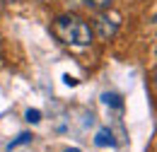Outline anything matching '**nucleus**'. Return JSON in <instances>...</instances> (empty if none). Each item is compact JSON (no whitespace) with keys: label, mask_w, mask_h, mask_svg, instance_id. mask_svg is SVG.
<instances>
[{"label":"nucleus","mask_w":157,"mask_h":152,"mask_svg":"<svg viewBox=\"0 0 157 152\" xmlns=\"http://www.w3.org/2000/svg\"><path fill=\"white\" fill-rule=\"evenodd\" d=\"M65 82H68V85H78V80H75V77H70V75H65Z\"/></svg>","instance_id":"6e6552de"},{"label":"nucleus","mask_w":157,"mask_h":152,"mask_svg":"<svg viewBox=\"0 0 157 152\" xmlns=\"http://www.w3.org/2000/svg\"><path fill=\"white\" fill-rule=\"evenodd\" d=\"M65 152H82V150H78V147H68Z\"/></svg>","instance_id":"1a4fd4ad"},{"label":"nucleus","mask_w":157,"mask_h":152,"mask_svg":"<svg viewBox=\"0 0 157 152\" xmlns=\"http://www.w3.org/2000/svg\"><path fill=\"white\" fill-rule=\"evenodd\" d=\"M53 34L68 46H90L94 39L92 27L75 15H60L53 19Z\"/></svg>","instance_id":"f257e3e1"},{"label":"nucleus","mask_w":157,"mask_h":152,"mask_svg":"<svg viewBox=\"0 0 157 152\" xmlns=\"http://www.w3.org/2000/svg\"><path fill=\"white\" fill-rule=\"evenodd\" d=\"M0 7H2V0H0Z\"/></svg>","instance_id":"9d476101"},{"label":"nucleus","mask_w":157,"mask_h":152,"mask_svg":"<svg viewBox=\"0 0 157 152\" xmlns=\"http://www.w3.org/2000/svg\"><path fill=\"white\" fill-rule=\"evenodd\" d=\"M101 99H104V104H111V106H116V109L123 106V101H121V97H118V94H104Z\"/></svg>","instance_id":"423d86ee"},{"label":"nucleus","mask_w":157,"mask_h":152,"mask_svg":"<svg viewBox=\"0 0 157 152\" xmlns=\"http://www.w3.org/2000/svg\"><path fill=\"white\" fill-rule=\"evenodd\" d=\"M24 116H27L29 123H39V121H41V111H39V109H29Z\"/></svg>","instance_id":"0eeeda50"},{"label":"nucleus","mask_w":157,"mask_h":152,"mask_svg":"<svg viewBox=\"0 0 157 152\" xmlns=\"http://www.w3.org/2000/svg\"><path fill=\"white\" fill-rule=\"evenodd\" d=\"M90 7H99V10H111L114 0H87Z\"/></svg>","instance_id":"39448f33"},{"label":"nucleus","mask_w":157,"mask_h":152,"mask_svg":"<svg viewBox=\"0 0 157 152\" xmlns=\"http://www.w3.org/2000/svg\"><path fill=\"white\" fill-rule=\"evenodd\" d=\"M32 138H34L32 133H20V138H17V140H12V142L7 145V150H15V147H20V145H27V142H32Z\"/></svg>","instance_id":"20e7f679"},{"label":"nucleus","mask_w":157,"mask_h":152,"mask_svg":"<svg viewBox=\"0 0 157 152\" xmlns=\"http://www.w3.org/2000/svg\"><path fill=\"white\" fill-rule=\"evenodd\" d=\"M94 29H97V34L104 41H109L118 32V15H109V10L106 12H99L97 17H94Z\"/></svg>","instance_id":"f03ea898"},{"label":"nucleus","mask_w":157,"mask_h":152,"mask_svg":"<svg viewBox=\"0 0 157 152\" xmlns=\"http://www.w3.org/2000/svg\"><path fill=\"white\" fill-rule=\"evenodd\" d=\"M94 142H97L99 147H106V145H114V135H111V131L109 128H101L97 133V138H94Z\"/></svg>","instance_id":"7ed1b4c3"}]
</instances>
